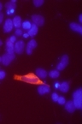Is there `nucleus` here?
I'll return each mask as SVG.
<instances>
[{
  "label": "nucleus",
  "instance_id": "obj_33",
  "mask_svg": "<svg viewBox=\"0 0 82 124\" xmlns=\"http://www.w3.org/2000/svg\"><path fill=\"white\" fill-rule=\"evenodd\" d=\"M0 62H2V57H0Z\"/></svg>",
  "mask_w": 82,
  "mask_h": 124
},
{
  "label": "nucleus",
  "instance_id": "obj_18",
  "mask_svg": "<svg viewBox=\"0 0 82 124\" xmlns=\"http://www.w3.org/2000/svg\"><path fill=\"white\" fill-rule=\"evenodd\" d=\"M22 28H23L24 30H28L31 28V27H32V23L29 22V21H24L22 23Z\"/></svg>",
  "mask_w": 82,
  "mask_h": 124
},
{
  "label": "nucleus",
  "instance_id": "obj_29",
  "mask_svg": "<svg viewBox=\"0 0 82 124\" xmlns=\"http://www.w3.org/2000/svg\"><path fill=\"white\" fill-rule=\"evenodd\" d=\"M22 36H23L24 38H27V37L29 36V35L27 34V33H23V34H22Z\"/></svg>",
  "mask_w": 82,
  "mask_h": 124
},
{
  "label": "nucleus",
  "instance_id": "obj_6",
  "mask_svg": "<svg viewBox=\"0 0 82 124\" xmlns=\"http://www.w3.org/2000/svg\"><path fill=\"white\" fill-rule=\"evenodd\" d=\"M32 21H33V24L36 26H43L45 24V18L42 16L39 15H33L32 16Z\"/></svg>",
  "mask_w": 82,
  "mask_h": 124
},
{
  "label": "nucleus",
  "instance_id": "obj_32",
  "mask_svg": "<svg viewBox=\"0 0 82 124\" xmlns=\"http://www.w3.org/2000/svg\"><path fill=\"white\" fill-rule=\"evenodd\" d=\"M2 45H3V42H2V40H1V39H0V46H2Z\"/></svg>",
  "mask_w": 82,
  "mask_h": 124
},
{
  "label": "nucleus",
  "instance_id": "obj_24",
  "mask_svg": "<svg viewBox=\"0 0 82 124\" xmlns=\"http://www.w3.org/2000/svg\"><path fill=\"white\" fill-rule=\"evenodd\" d=\"M6 76V73L5 71H4V70H0V80H3V79H4Z\"/></svg>",
  "mask_w": 82,
  "mask_h": 124
},
{
  "label": "nucleus",
  "instance_id": "obj_8",
  "mask_svg": "<svg viewBox=\"0 0 82 124\" xmlns=\"http://www.w3.org/2000/svg\"><path fill=\"white\" fill-rule=\"evenodd\" d=\"M13 22L11 19H7L4 22V33H9L13 30Z\"/></svg>",
  "mask_w": 82,
  "mask_h": 124
},
{
  "label": "nucleus",
  "instance_id": "obj_19",
  "mask_svg": "<svg viewBox=\"0 0 82 124\" xmlns=\"http://www.w3.org/2000/svg\"><path fill=\"white\" fill-rule=\"evenodd\" d=\"M48 75H49V76L51 77V78L56 79V78H58L59 75H60V73H59L58 70H51V71H50Z\"/></svg>",
  "mask_w": 82,
  "mask_h": 124
},
{
  "label": "nucleus",
  "instance_id": "obj_23",
  "mask_svg": "<svg viewBox=\"0 0 82 124\" xmlns=\"http://www.w3.org/2000/svg\"><path fill=\"white\" fill-rule=\"evenodd\" d=\"M22 34H23V32H22V30L21 28H16L15 29V35H16V36H22Z\"/></svg>",
  "mask_w": 82,
  "mask_h": 124
},
{
  "label": "nucleus",
  "instance_id": "obj_25",
  "mask_svg": "<svg viewBox=\"0 0 82 124\" xmlns=\"http://www.w3.org/2000/svg\"><path fill=\"white\" fill-rule=\"evenodd\" d=\"M9 41H10L11 43H13V44H14V43L16 42V37L14 36V35H13V36L9 37Z\"/></svg>",
  "mask_w": 82,
  "mask_h": 124
},
{
  "label": "nucleus",
  "instance_id": "obj_3",
  "mask_svg": "<svg viewBox=\"0 0 82 124\" xmlns=\"http://www.w3.org/2000/svg\"><path fill=\"white\" fill-rule=\"evenodd\" d=\"M68 61H69L68 57H67V55H63V56L62 57V58H61L60 62L57 63V70H58V71L59 70H63L67 66V64H68Z\"/></svg>",
  "mask_w": 82,
  "mask_h": 124
},
{
  "label": "nucleus",
  "instance_id": "obj_4",
  "mask_svg": "<svg viewBox=\"0 0 82 124\" xmlns=\"http://www.w3.org/2000/svg\"><path fill=\"white\" fill-rule=\"evenodd\" d=\"M15 59V54H9V53H5L4 55H3L2 57V63L5 66L9 65L11 62Z\"/></svg>",
  "mask_w": 82,
  "mask_h": 124
},
{
  "label": "nucleus",
  "instance_id": "obj_14",
  "mask_svg": "<svg viewBox=\"0 0 82 124\" xmlns=\"http://www.w3.org/2000/svg\"><path fill=\"white\" fill-rule=\"evenodd\" d=\"M6 51H7V53H9V54H14V52H15L14 44L9 41V39L6 40Z\"/></svg>",
  "mask_w": 82,
  "mask_h": 124
},
{
  "label": "nucleus",
  "instance_id": "obj_17",
  "mask_svg": "<svg viewBox=\"0 0 82 124\" xmlns=\"http://www.w3.org/2000/svg\"><path fill=\"white\" fill-rule=\"evenodd\" d=\"M15 3H16L15 0H11V1H9V2L6 3L5 7L7 8V9H15V7H16Z\"/></svg>",
  "mask_w": 82,
  "mask_h": 124
},
{
  "label": "nucleus",
  "instance_id": "obj_22",
  "mask_svg": "<svg viewBox=\"0 0 82 124\" xmlns=\"http://www.w3.org/2000/svg\"><path fill=\"white\" fill-rule=\"evenodd\" d=\"M58 97H59V95L57 94V93H53L52 94H51V99H52V100L54 101V102H57V99H58Z\"/></svg>",
  "mask_w": 82,
  "mask_h": 124
},
{
  "label": "nucleus",
  "instance_id": "obj_16",
  "mask_svg": "<svg viewBox=\"0 0 82 124\" xmlns=\"http://www.w3.org/2000/svg\"><path fill=\"white\" fill-rule=\"evenodd\" d=\"M13 22V26L15 27V28H20L21 26H22V18H21L20 16H16L14 17V19L12 20Z\"/></svg>",
  "mask_w": 82,
  "mask_h": 124
},
{
  "label": "nucleus",
  "instance_id": "obj_5",
  "mask_svg": "<svg viewBox=\"0 0 82 124\" xmlns=\"http://www.w3.org/2000/svg\"><path fill=\"white\" fill-rule=\"evenodd\" d=\"M25 49V43L20 40V41H16L15 43V46H14V50H15V52H16L17 54H22L24 51Z\"/></svg>",
  "mask_w": 82,
  "mask_h": 124
},
{
  "label": "nucleus",
  "instance_id": "obj_15",
  "mask_svg": "<svg viewBox=\"0 0 82 124\" xmlns=\"http://www.w3.org/2000/svg\"><path fill=\"white\" fill-rule=\"evenodd\" d=\"M59 90L62 93H67L69 90V84L68 82L63 81L62 83H60V86H59Z\"/></svg>",
  "mask_w": 82,
  "mask_h": 124
},
{
  "label": "nucleus",
  "instance_id": "obj_31",
  "mask_svg": "<svg viewBox=\"0 0 82 124\" xmlns=\"http://www.w3.org/2000/svg\"><path fill=\"white\" fill-rule=\"evenodd\" d=\"M2 9H3V4H2V3H0V12H1Z\"/></svg>",
  "mask_w": 82,
  "mask_h": 124
},
{
  "label": "nucleus",
  "instance_id": "obj_10",
  "mask_svg": "<svg viewBox=\"0 0 82 124\" xmlns=\"http://www.w3.org/2000/svg\"><path fill=\"white\" fill-rule=\"evenodd\" d=\"M69 27H70V28H71V30H73V31L77 32V33H79L80 34L82 33V27L80 24L75 23V22H71Z\"/></svg>",
  "mask_w": 82,
  "mask_h": 124
},
{
  "label": "nucleus",
  "instance_id": "obj_27",
  "mask_svg": "<svg viewBox=\"0 0 82 124\" xmlns=\"http://www.w3.org/2000/svg\"><path fill=\"white\" fill-rule=\"evenodd\" d=\"M59 86H60V82H58V81L55 82V84H54V87L56 88V89H59Z\"/></svg>",
  "mask_w": 82,
  "mask_h": 124
},
{
  "label": "nucleus",
  "instance_id": "obj_26",
  "mask_svg": "<svg viewBox=\"0 0 82 124\" xmlns=\"http://www.w3.org/2000/svg\"><path fill=\"white\" fill-rule=\"evenodd\" d=\"M6 13H7V15L11 16L15 13V9H6Z\"/></svg>",
  "mask_w": 82,
  "mask_h": 124
},
{
  "label": "nucleus",
  "instance_id": "obj_28",
  "mask_svg": "<svg viewBox=\"0 0 82 124\" xmlns=\"http://www.w3.org/2000/svg\"><path fill=\"white\" fill-rule=\"evenodd\" d=\"M3 20H4V14L0 12V24L3 22Z\"/></svg>",
  "mask_w": 82,
  "mask_h": 124
},
{
  "label": "nucleus",
  "instance_id": "obj_7",
  "mask_svg": "<svg viewBox=\"0 0 82 124\" xmlns=\"http://www.w3.org/2000/svg\"><path fill=\"white\" fill-rule=\"evenodd\" d=\"M37 47V42L36 40L32 39L30 40L29 42L27 43V49H26V51L28 55H31L33 53V51Z\"/></svg>",
  "mask_w": 82,
  "mask_h": 124
},
{
  "label": "nucleus",
  "instance_id": "obj_13",
  "mask_svg": "<svg viewBox=\"0 0 82 124\" xmlns=\"http://www.w3.org/2000/svg\"><path fill=\"white\" fill-rule=\"evenodd\" d=\"M38 26H36L35 24H32V27L28 31H27V34L29 35L31 37H34L35 35L38 33Z\"/></svg>",
  "mask_w": 82,
  "mask_h": 124
},
{
  "label": "nucleus",
  "instance_id": "obj_30",
  "mask_svg": "<svg viewBox=\"0 0 82 124\" xmlns=\"http://www.w3.org/2000/svg\"><path fill=\"white\" fill-rule=\"evenodd\" d=\"M79 20H80V22L81 23V22H82V15H80V17H79Z\"/></svg>",
  "mask_w": 82,
  "mask_h": 124
},
{
  "label": "nucleus",
  "instance_id": "obj_2",
  "mask_svg": "<svg viewBox=\"0 0 82 124\" xmlns=\"http://www.w3.org/2000/svg\"><path fill=\"white\" fill-rule=\"evenodd\" d=\"M74 98V104L75 106V109H80L82 108V89L79 88L73 93Z\"/></svg>",
  "mask_w": 82,
  "mask_h": 124
},
{
  "label": "nucleus",
  "instance_id": "obj_12",
  "mask_svg": "<svg viewBox=\"0 0 82 124\" xmlns=\"http://www.w3.org/2000/svg\"><path fill=\"white\" fill-rule=\"evenodd\" d=\"M35 74H36V75L38 78L41 79H45L48 76V73L43 69H37L36 71H35Z\"/></svg>",
  "mask_w": 82,
  "mask_h": 124
},
{
  "label": "nucleus",
  "instance_id": "obj_1",
  "mask_svg": "<svg viewBox=\"0 0 82 124\" xmlns=\"http://www.w3.org/2000/svg\"><path fill=\"white\" fill-rule=\"evenodd\" d=\"M15 78L24 82H27V83H30V84H38V83H40L39 78L33 74H28V75H22V76H16Z\"/></svg>",
  "mask_w": 82,
  "mask_h": 124
},
{
  "label": "nucleus",
  "instance_id": "obj_11",
  "mask_svg": "<svg viewBox=\"0 0 82 124\" xmlns=\"http://www.w3.org/2000/svg\"><path fill=\"white\" fill-rule=\"evenodd\" d=\"M64 104H65V109L67 112L73 113L75 110V104H74L73 101H67V102H66Z\"/></svg>",
  "mask_w": 82,
  "mask_h": 124
},
{
  "label": "nucleus",
  "instance_id": "obj_21",
  "mask_svg": "<svg viewBox=\"0 0 82 124\" xmlns=\"http://www.w3.org/2000/svg\"><path fill=\"white\" fill-rule=\"evenodd\" d=\"M57 102L59 104L62 105V104H64L66 103V99H65V98H64V97H60V96H59V97H58V99H57Z\"/></svg>",
  "mask_w": 82,
  "mask_h": 124
},
{
  "label": "nucleus",
  "instance_id": "obj_9",
  "mask_svg": "<svg viewBox=\"0 0 82 124\" xmlns=\"http://www.w3.org/2000/svg\"><path fill=\"white\" fill-rule=\"evenodd\" d=\"M50 92H51V88L47 85H40L38 87V93L40 95L46 94V93H49Z\"/></svg>",
  "mask_w": 82,
  "mask_h": 124
},
{
  "label": "nucleus",
  "instance_id": "obj_20",
  "mask_svg": "<svg viewBox=\"0 0 82 124\" xmlns=\"http://www.w3.org/2000/svg\"><path fill=\"white\" fill-rule=\"evenodd\" d=\"M45 3L44 0H34L33 1V4H34V6H36V7H39V6L43 5Z\"/></svg>",
  "mask_w": 82,
  "mask_h": 124
}]
</instances>
